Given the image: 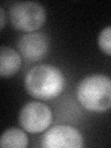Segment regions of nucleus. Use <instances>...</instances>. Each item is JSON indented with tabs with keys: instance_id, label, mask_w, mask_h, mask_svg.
Wrapping results in <instances>:
<instances>
[{
	"instance_id": "f257e3e1",
	"label": "nucleus",
	"mask_w": 111,
	"mask_h": 148,
	"mask_svg": "<svg viewBox=\"0 0 111 148\" xmlns=\"http://www.w3.org/2000/svg\"><path fill=\"white\" fill-rule=\"evenodd\" d=\"M24 85L32 97L40 100H51L62 92L65 78L57 67L48 64L38 65L28 71Z\"/></svg>"
},
{
	"instance_id": "f03ea898",
	"label": "nucleus",
	"mask_w": 111,
	"mask_h": 148,
	"mask_svg": "<svg viewBox=\"0 0 111 148\" xmlns=\"http://www.w3.org/2000/svg\"><path fill=\"white\" fill-rule=\"evenodd\" d=\"M77 98L85 109L105 112L111 108V79L102 74L84 78L77 88Z\"/></svg>"
},
{
	"instance_id": "7ed1b4c3",
	"label": "nucleus",
	"mask_w": 111,
	"mask_h": 148,
	"mask_svg": "<svg viewBox=\"0 0 111 148\" xmlns=\"http://www.w3.org/2000/svg\"><path fill=\"white\" fill-rule=\"evenodd\" d=\"M10 21L16 29L22 32H34L44 24L46 18L45 8L32 1L15 3L9 12Z\"/></svg>"
},
{
	"instance_id": "20e7f679",
	"label": "nucleus",
	"mask_w": 111,
	"mask_h": 148,
	"mask_svg": "<svg viewBox=\"0 0 111 148\" xmlns=\"http://www.w3.org/2000/svg\"><path fill=\"white\" fill-rule=\"evenodd\" d=\"M18 121L28 132H42L52 122V112L47 106L41 102H29L21 109Z\"/></svg>"
},
{
	"instance_id": "39448f33",
	"label": "nucleus",
	"mask_w": 111,
	"mask_h": 148,
	"mask_svg": "<svg viewBox=\"0 0 111 148\" xmlns=\"http://www.w3.org/2000/svg\"><path fill=\"white\" fill-rule=\"evenodd\" d=\"M82 133L68 125H57L46 131L41 139L45 148H81L84 145Z\"/></svg>"
},
{
	"instance_id": "423d86ee",
	"label": "nucleus",
	"mask_w": 111,
	"mask_h": 148,
	"mask_svg": "<svg viewBox=\"0 0 111 148\" xmlns=\"http://www.w3.org/2000/svg\"><path fill=\"white\" fill-rule=\"evenodd\" d=\"M48 38L43 32H29L18 40L17 47L22 58L28 61L43 58L48 50Z\"/></svg>"
},
{
	"instance_id": "0eeeda50",
	"label": "nucleus",
	"mask_w": 111,
	"mask_h": 148,
	"mask_svg": "<svg viewBox=\"0 0 111 148\" xmlns=\"http://www.w3.org/2000/svg\"><path fill=\"white\" fill-rule=\"evenodd\" d=\"M21 65V58L17 51L2 46L0 49V75L8 78L16 74Z\"/></svg>"
},
{
	"instance_id": "6e6552de",
	"label": "nucleus",
	"mask_w": 111,
	"mask_h": 148,
	"mask_svg": "<svg viewBox=\"0 0 111 148\" xmlns=\"http://www.w3.org/2000/svg\"><path fill=\"white\" fill-rule=\"evenodd\" d=\"M28 145V137L21 129L10 128L6 130L0 139L1 147L25 148Z\"/></svg>"
},
{
	"instance_id": "1a4fd4ad",
	"label": "nucleus",
	"mask_w": 111,
	"mask_h": 148,
	"mask_svg": "<svg viewBox=\"0 0 111 148\" xmlns=\"http://www.w3.org/2000/svg\"><path fill=\"white\" fill-rule=\"evenodd\" d=\"M98 46L106 55L111 56V26H108L101 31L98 36Z\"/></svg>"
},
{
	"instance_id": "9d476101",
	"label": "nucleus",
	"mask_w": 111,
	"mask_h": 148,
	"mask_svg": "<svg viewBox=\"0 0 111 148\" xmlns=\"http://www.w3.org/2000/svg\"><path fill=\"white\" fill-rule=\"evenodd\" d=\"M0 17H1V29H3L5 26V10L3 8H0Z\"/></svg>"
}]
</instances>
